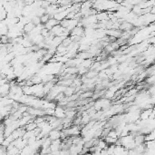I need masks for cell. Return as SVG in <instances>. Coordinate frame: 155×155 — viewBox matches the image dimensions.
I'll list each match as a JSON object with an SVG mask.
<instances>
[{
	"mask_svg": "<svg viewBox=\"0 0 155 155\" xmlns=\"http://www.w3.org/2000/svg\"><path fill=\"white\" fill-rule=\"evenodd\" d=\"M54 115L56 117V118L59 119H63L65 117V108L59 106V105H56V107L54 108Z\"/></svg>",
	"mask_w": 155,
	"mask_h": 155,
	"instance_id": "obj_1",
	"label": "cell"
},
{
	"mask_svg": "<svg viewBox=\"0 0 155 155\" xmlns=\"http://www.w3.org/2000/svg\"><path fill=\"white\" fill-rule=\"evenodd\" d=\"M59 24V21H57L56 19H54V17H50L48 19V21L46 24H44V26H45V27L46 29L51 30L54 26H56V24Z\"/></svg>",
	"mask_w": 155,
	"mask_h": 155,
	"instance_id": "obj_2",
	"label": "cell"
},
{
	"mask_svg": "<svg viewBox=\"0 0 155 155\" xmlns=\"http://www.w3.org/2000/svg\"><path fill=\"white\" fill-rule=\"evenodd\" d=\"M48 137L51 139V141L56 140V139H60L61 137V131H58L56 129H52L50 133H48Z\"/></svg>",
	"mask_w": 155,
	"mask_h": 155,
	"instance_id": "obj_3",
	"label": "cell"
},
{
	"mask_svg": "<svg viewBox=\"0 0 155 155\" xmlns=\"http://www.w3.org/2000/svg\"><path fill=\"white\" fill-rule=\"evenodd\" d=\"M68 9H66V10H65V11H61V12H58V13H56V14H54V19H56L57 21H61V20H63V19H65V18H66V16H67V14H68Z\"/></svg>",
	"mask_w": 155,
	"mask_h": 155,
	"instance_id": "obj_4",
	"label": "cell"
},
{
	"mask_svg": "<svg viewBox=\"0 0 155 155\" xmlns=\"http://www.w3.org/2000/svg\"><path fill=\"white\" fill-rule=\"evenodd\" d=\"M133 28V24L129 22H126V21H123L122 23H121L120 27H119V29L122 30V31H130Z\"/></svg>",
	"mask_w": 155,
	"mask_h": 155,
	"instance_id": "obj_5",
	"label": "cell"
},
{
	"mask_svg": "<svg viewBox=\"0 0 155 155\" xmlns=\"http://www.w3.org/2000/svg\"><path fill=\"white\" fill-rule=\"evenodd\" d=\"M35 27V24H34L32 22L30 21V22H28V23H27L26 24H24V32H27V33H30Z\"/></svg>",
	"mask_w": 155,
	"mask_h": 155,
	"instance_id": "obj_6",
	"label": "cell"
},
{
	"mask_svg": "<svg viewBox=\"0 0 155 155\" xmlns=\"http://www.w3.org/2000/svg\"><path fill=\"white\" fill-rule=\"evenodd\" d=\"M84 75L86 78H94L98 76V72L96 70H90L86 73Z\"/></svg>",
	"mask_w": 155,
	"mask_h": 155,
	"instance_id": "obj_7",
	"label": "cell"
},
{
	"mask_svg": "<svg viewBox=\"0 0 155 155\" xmlns=\"http://www.w3.org/2000/svg\"><path fill=\"white\" fill-rule=\"evenodd\" d=\"M31 81L33 82L34 84H40V83H42V77H41V75H39V74L37 73V74H35V75H34L32 78H31Z\"/></svg>",
	"mask_w": 155,
	"mask_h": 155,
	"instance_id": "obj_8",
	"label": "cell"
},
{
	"mask_svg": "<svg viewBox=\"0 0 155 155\" xmlns=\"http://www.w3.org/2000/svg\"><path fill=\"white\" fill-rule=\"evenodd\" d=\"M97 146L99 147L102 150V149H107L108 147V144L106 143V141L104 140H102V139H99L98 141V143H97Z\"/></svg>",
	"mask_w": 155,
	"mask_h": 155,
	"instance_id": "obj_9",
	"label": "cell"
},
{
	"mask_svg": "<svg viewBox=\"0 0 155 155\" xmlns=\"http://www.w3.org/2000/svg\"><path fill=\"white\" fill-rule=\"evenodd\" d=\"M155 139V135H154V130L152 131L151 133H149L147 134H145V141H153Z\"/></svg>",
	"mask_w": 155,
	"mask_h": 155,
	"instance_id": "obj_10",
	"label": "cell"
},
{
	"mask_svg": "<svg viewBox=\"0 0 155 155\" xmlns=\"http://www.w3.org/2000/svg\"><path fill=\"white\" fill-rule=\"evenodd\" d=\"M73 41L71 40V38H70V36H67V37H65V38L63 40V41H62V43H61V44L62 45H63L64 46H69L70 44H71V43H72Z\"/></svg>",
	"mask_w": 155,
	"mask_h": 155,
	"instance_id": "obj_11",
	"label": "cell"
},
{
	"mask_svg": "<svg viewBox=\"0 0 155 155\" xmlns=\"http://www.w3.org/2000/svg\"><path fill=\"white\" fill-rule=\"evenodd\" d=\"M50 18V16H49L48 14H44L43 16H40V20H41V24H46L47 21H48V19Z\"/></svg>",
	"mask_w": 155,
	"mask_h": 155,
	"instance_id": "obj_12",
	"label": "cell"
},
{
	"mask_svg": "<svg viewBox=\"0 0 155 155\" xmlns=\"http://www.w3.org/2000/svg\"><path fill=\"white\" fill-rule=\"evenodd\" d=\"M24 5H32L34 2H35V0H24Z\"/></svg>",
	"mask_w": 155,
	"mask_h": 155,
	"instance_id": "obj_13",
	"label": "cell"
}]
</instances>
